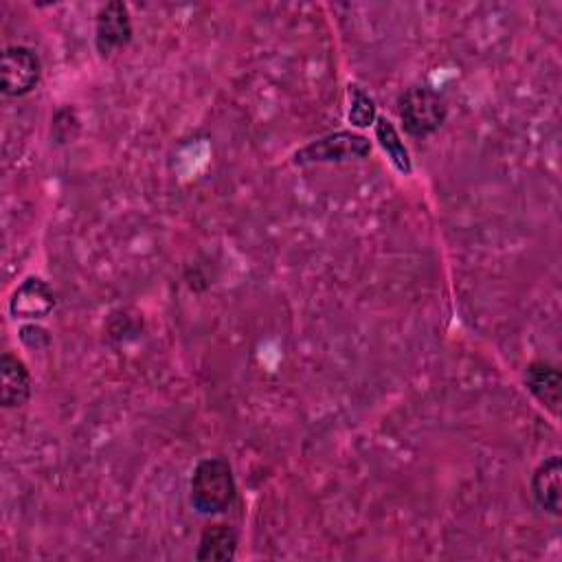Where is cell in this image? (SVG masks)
<instances>
[{
    "label": "cell",
    "instance_id": "6da1fadb",
    "mask_svg": "<svg viewBox=\"0 0 562 562\" xmlns=\"http://www.w3.org/2000/svg\"><path fill=\"white\" fill-rule=\"evenodd\" d=\"M238 483L229 462L220 457L203 459L190 481V501L199 514L214 516L234 507Z\"/></svg>",
    "mask_w": 562,
    "mask_h": 562
},
{
    "label": "cell",
    "instance_id": "7a4b0ae2",
    "mask_svg": "<svg viewBox=\"0 0 562 562\" xmlns=\"http://www.w3.org/2000/svg\"><path fill=\"white\" fill-rule=\"evenodd\" d=\"M398 112L407 134L422 139L438 132L449 115L446 99L429 86H411L398 99Z\"/></svg>",
    "mask_w": 562,
    "mask_h": 562
},
{
    "label": "cell",
    "instance_id": "3957f363",
    "mask_svg": "<svg viewBox=\"0 0 562 562\" xmlns=\"http://www.w3.org/2000/svg\"><path fill=\"white\" fill-rule=\"evenodd\" d=\"M371 154V143L367 136L340 130L327 136H321L316 141H310L301 150L295 152L297 165H310V163H345L354 158H364Z\"/></svg>",
    "mask_w": 562,
    "mask_h": 562
},
{
    "label": "cell",
    "instance_id": "277c9868",
    "mask_svg": "<svg viewBox=\"0 0 562 562\" xmlns=\"http://www.w3.org/2000/svg\"><path fill=\"white\" fill-rule=\"evenodd\" d=\"M43 75V62L38 53L29 47H8L0 64V84L10 97L29 95Z\"/></svg>",
    "mask_w": 562,
    "mask_h": 562
},
{
    "label": "cell",
    "instance_id": "5b68a950",
    "mask_svg": "<svg viewBox=\"0 0 562 562\" xmlns=\"http://www.w3.org/2000/svg\"><path fill=\"white\" fill-rule=\"evenodd\" d=\"M132 40L130 12L119 0L104 5L95 21V47L101 56H110L123 49Z\"/></svg>",
    "mask_w": 562,
    "mask_h": 562
},
{
    "label": "cell",
    "instance_id": "8992f818",
    "mask_svg": "<svg viewBox=\"0 0 562 562\" xmlns=\"http://www.w3.org/2000/svg\"><path fill=\"white\" fill-rule=\"evenodd\" d=\"M525 387L527 392L553 416L560 414L562 403V376L555 364L536 360L525 367Z\"/></svg>",
    "mask_w": 562,
    "mask_h": 562
},
{
    "label": "cell",
    "instance_id": "52a82bcc",
    "mask_svg": "<svg viewBox=\"0 0 562 562\" xmlns=\"http://www.w3.org/2000/svg\"><path fill=\"white\" fill-rule=\"evenodd\" d=\"M32 390L27 364L14 354H3L0 358V405L5 409L23 407L32 398Z\"/></svg>",
    "mask_w": 562,
    "mask_h": 562
},
{
    "label": "cell",
    "instance_id": "ba28073f",
    "mask_svg": "<svg viewBox=\"0 0 562 562\" xmlns=\"http://www.w3.org/2000/svg\"><path fill=\"white\" fill-rule=\"evenodd\" d=\"M56 308V292L40 277L25 279L10 301L14 319H43Z\"/></svg>",
    "mask_w": 562,
    "mask_h": 562
},
{
    "label": "cell",
    "instance_id": "9c48e42d",
    "mask_svg": "<svg viewBox=\"0 0 562 562\" xmlns=\"http://www.w3.org/2000/svg\"><path fill=\"white\" fill-rule=\"evenodd\" d=\"M560 479H562V462L558 455H551L545 462H540L531 475V494L536 503L553 516H558L562 510Z\"/></svg>",
    "mask_w": 562,
    "mask_h": 562
},
{
    "label": "cell",
    "instance_id": "30bf717a",
    "mask_svg": "<svg viewBox=\"0 0 562 562\" xmlns=\"http://www.w3.org/2000/svg\"><path fill=\"white\" fill-rule=\"evenodd\" d=\"M238 551V531L227 523H212L205 527L196 560L201 562H229L236 558Z\"/></svg>",
    "mask_w": 562,
    "mask_h": 562
},
{
    "label": "cell",
    "instance_id": "8fae6325",
    "mask_svg": "<svg viewBox=\"0 0 562 562\" xmlns=\"http://www.w3.org/2000/svg\"><path fill=\"white\" fill-rule=\"evenodd\" d=\"M373 125H376V139H379V143H381V147L387 152V156H390V160L394 163V167H396L400 174L409 176V174L414 171L411 154H409L407 145L403 143V139H400L396 125H394L387 117H379L376 123H373Z\"/></svg>",
    "mask_w": 562,
    "mask_h": 562
},
{
    "label": "cell",
    "instance_id": "7c38bea8",
    "mask_svg": "<svg viewBox=\"0 0 562 562\" xmlns=\"http://www.w3.org/2000/svg\"><path fill=\"white\" fill-rule=\"evenodd\" d=\"M347 119L356 128H369L376 123V101H373L358 84H349V112Z\"/></svg>",
    "mask_w": 562,
    "mask_h": 562
},
{
    "label": "cell",
    "instance_id": "4fadbf2b",
    "mask_svg": "<svg viewBox=\"0 0 562 562\" xmlns=\"http://www.w3.org/2000/svg\"><path fill=\"white\" fill-rule=\"evenodd\" d=\"M21 340H23L27 347H32V349H45V347H49L51 336H49V332H47L45 327H40V325H25V327L21 330Z\"/></svg>",
    "mask_w": 562,
    "mask_h": 562
}]
</instances>
